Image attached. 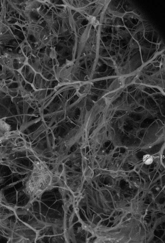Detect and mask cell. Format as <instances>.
Returning <instances> with one entry per match:
<instances>
[{"label":"cell","instance_id":"cell-1","mask_svg":"<svg viewBox=\"0 0 165 243\" xmlns=\"http://www.w3.org/2000/svg\"><path fill=\"white\" fill-rule=\"evenodd\" d=\"M91 85L90 82L85 83L79 87L77 89V93L79 96H83L89 92Z\"/></svg>","mask_w":165,"mask_h":243},{"label":"cell","instance_id":"cell-2","mask_svg":"<svg viewBox=\"0 0 165 243\" xmlns=\"http://www.w3.org/2000/svg\"><path fill=\"white\" fill-rule=\"evenodd\" d=\"M143 160L144 163L147 165H150L153 162L152 157L149 155H147L144 156Z\"/></svg>","mask_w":165,"mask_h":243},{"label":"cell","instance_id":"cell-3","mask_svg":"<svg viewBox=\"0 0 165 243\" xmlns=\"http://www.w3.org/2000/svg\"><path fill=\"white\" fill-rule=\"evenodd\" d=\"M87 18L90 23L94 26H96L99 24L98 21L96 20V18L94 17L89 16Z\"/></svg>","mask_w":165,"mask_h":243},{"label":"cell","instance_id":"cell-4","mask_svg":"<svg viewBox=\"0 0 165 243\" xmlns=\"http://www.w3.org/2000/svg\"><path fill=\"white\" fill-rule=\"evenodd\" d=\"M160 189L158 187H157L156 188H155V189L157 191H158Z\"/></svg>","mask_w":165,"mask_h":243}]
</instances>
